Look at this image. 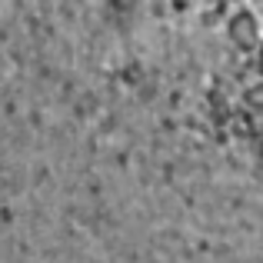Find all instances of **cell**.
Segmentation results:
<instances>
[{"label": "cell", "instance_id": "cell-1", "mask_svg": "<svg viewBox=\"0 0 263 263\" xmlns=\"http://www.w3.org/2000/svg\"><path fill=\"white\" fill-rule=\"evenodd\" d=\"M227 37H230L233 47L240 50H257L260 47V20L253 10H237L230 20H227Z\"/></svg>", "mask_w": 263, "mask_h": 263}, {"label": "cell", "instance_id": "cell-4", "mask_svg": "<svg viewBox=\"0 0 263 263\" xmlns=\"http://www.w3.org/2000/svg\"><path fill=\"white\" fill-rule=\"evenodd\" d=\"M233 4H237V0H233Z\"/></svg>", "mask_w": 263, "mask_h": 263}, {"label": "cell", "instance_id": "cell-3", "mask_svg": "<svg viewBox=\"0 0 263 263\" xmlns=\"http://www.w3.org/2000/svg\"><path fill=\"white\" fill-rule=\"evenodd\" d=\"M257 70L263 73V40H260V47H257Z\"/></svg>", "mask_w": 263, "mask_h": 263}, {"label": "cell", "instance_id": "cell-2", "mask_svg": "<svg viewBox=\"0 0 263 263\" xmlns=\"http://www.w3.org/2000/svg\"><path fill=\"white\" fill-rule=\"evenodd\" d=\"M243 107L253 110V114H263V80L243 90Z\"/></svg>", "mask_w": 263, "mask_h": 263}]
</instances>
